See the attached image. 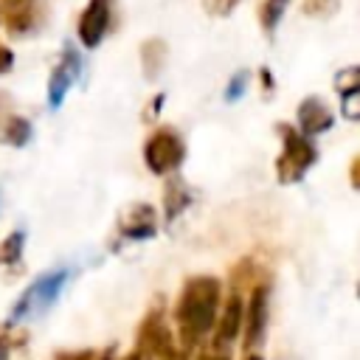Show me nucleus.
I'll return each mask as SVG.
<instances>
[{
  "label": "nucleus",
  "mask_w": 360,
  "mask_h": 360,
  "mask_svg": "<svg viewBox=\"0 0 360 360\" xmlns=\"http://www.w3.org/2000/svg\"><path fill=\"white\" fill-rule=\"evenodd\" d=\"M28 138H31V124L25 118H11L6 127V141L14 146H22Z\"/></svg>",
  "instance_id": "2eb2a0df"
},
{
  "label": "nucleus",
  "mask_w": 360,
  "mask_h": 360,
  "mask_svg": "<svg viewBox=\"0 0 360 360\" xmlns=\"http://www.w3.org/2000/svg\"><path fill=\"white\" fill-rule=\"evenodd\" d=\"M284 8H287V0H264L262 3V25H264V31H273L278 25Z\"/></svg>",
  "instance_id": "4468645a"
},
{
  "label": "nucleus",
  "mask_w": 360,
  "mask_h": 360,
  "mask_svg": "<svg viewBox=\"0 0 360 360\" xmlns=\"http://www.w3.org/2000/svg\"><path fill=\"white\" fill-rule=\"evenodd\" d=\"M110 28V0H90L79 20V39L87 48H96Z\"/></svg>",
  "instance_id": "6e6552de"
},
{
  "label": "nucleus",
  "mask_w": 360,
  "mask_h": 360,
  "mask_svg": "<svg viewBox=\"0 0 360 360\" xmlns=\"http://www.w3.org/2000/svg\"><path fill=\"white\" fill-rule=\"evenodd\" d=\"M186 205H188V191L180 183H169L166 186V219H174Z\"/></svg>",
  "instance_id": "f8f14e48"
},
{
  "label": "nucleus",
  "mask_w": 360,
  "mask_h": 360,
  "mask_svg": "<svg viewBox=\"0 0 360 360\" xmlns=\"http://www.w3.org/2000/svg\"><path fill=\"white\" fill-rule=\"evenodd\" d=\"M242 298L239 295H231L225 301V309H222V318H219V326H217V338H214V349H222L228 346L239 329H242Z\"/></svg>",
  "instance_id": "9d476101"
},
{
  "label": "nucleus",
  "mask_w": 360,
  "mask_h": 360,
  "mask_svg": "<svg viewBox=\"0 0 360 360\" xmlns=\"http://www.w3.org/2000/svg\"><path fill=\"white\" fill-rule=\"evenodd\" d=\"M242 326H245V349H253L264 338L267 326V290L256 287L242 307Z\"/></svg>",
  "instance_id": "423d86ee"
},
{
  "label": "nucleus",
  "mask_w": 360,
  "mask_h": 360,
  "mask_svg": "<svg viewBox=\"0 0 360 360\" xmlns=\"http://www.w3.org/2000/svg\"><path fill=\"white\" fill-rule=\"evenodd\" d=\"M217 304H219V281L214 276H197L188 278L180 301H177V329L186 346H194L217 318Z\"/></svg>",
  "instance_id": "f257e3e1"
},
{
  "label": "nucleus",
  "mask_w": 360,
  "mask_h": 360,
  "mask_svg": "<svg viewBox=\"0 0 360 360\" xmlns=\"http://www.w3.org/2000/svg\"><path fill=\"white\" fill-rule=\"evenodd\" d=\"M22 245H25V233H22V231L8 233V239L0 245V262H6V264H17V262L22 259Z\"/></svg>",
  "instance_id": "ddd939ff"
},
{
  "label": "nucleus",
  "mask_w": 360,
  "mask_h": 360,
  "mask_svg": "<svg viewBox=\"0 0 360 360\" xmlns=\"http://www.w3.org/2000/svg\"><path fill=\"white\" fill-rule=\"evenodd\" d=\"M11 68V51L0 48V70H8Z\"/></svg>",
  "instance_id": "6ab92c4d"
},
{
  "label": "nucleus",
  "mask_w": 360,
  "mask_h": 360,
  "mask_svg": "<svg viewBox=\"0 0 360 360\" xmlns=\"http://www.w3.org/2000/svg\"><path fill=\"white\" fill-rule=\"evenodd\" d=\"M0 360H8V346H6V340H0Z\"/></svg>",
  "instance_id": "aec40b11"
},
{
  "label": "nucleus",
  "mask_w": 360,
  "mask_h": 360,
  "mask_svg": "<svg viewBox=\"0 0 360 360\" xmlns=\"http://www.w3.org/2000/svg\"><path fill=\"white\" fill-rule=\"evenodd\" d=\"M143 158H146V166L155 172V174H166L172 169H177L186 158V149H183V141L172 132V129H158L149 141H146V149H143Z\"/></svg>",
  "instance_id": "20e7f679"
},
{
  "label": "nucleus",
  "mask_w": 360,
  "mask_h": 360,
  "mask_svg": "<svg viewBox=\"0 0 360 360\" xmlns=\"http://www.w3.org/2000/svg\"><path fill=\"white\" fill-rule=\"evenodd\" d=\"M332 121H335V115L329 112V107L321 98H307L298 107V124H301L304 135H321L332 127Z\"/></svg>",
  "instance_id": "1a4fd4ad"
},
{
  "label": "nucleus",
  "mask_w": 360,
  "mask_h": 360,
  "mask_svg": "<svg viewBox=\"0 0 360 360\" xmlns=\"http://www.w3.org/2000/svg\"><path fill=\"white\" fill-rule=\"evenodd\" d=\"M101 360H110V354H104V357H101Z\"/></svg>",
  "instance_id": "412c9836"
},
{
  "label": "nucleus",
  "mask_w": 360,
  "mask_h": 360,
  "mask_svg": "<svg viewBox=\"0 0 360 360\" xmlns=\"http://www.w3.org/2000/svg\"><path fill=\"white\" fill-rule=\"evenodd\" d=\"M248 360H259V357H248Z\"/></svg>",
  "instance_id": "4be33fe9"
},
{
  "label": "nucleus",
  "mask_w": 360,
  "mask_h": 360,
  "mask_svg": "<svg viewBox=\"0 0 360 360\" xmlns=\"http://www.w3.org/2000/svg\"><path fill=\"white\" fill-rule=\"evenodd\" d=\"M138 340H141V354H152L155 360H186V352L172 343V335L160 321V309L149 312Z\"/></svg>",
  "instance_id": "39448f33"
},
{
  "label": "nucleus",
  "mask_w": 360,
  "mask_h": 360,
  "mask_svg": "<svg viewBox=\"0 0 360 360\" xmlns=\"http://www.w3.org/2000/svg\"><path fill=\"white\" fill-rule=\"evenodd\" d=\"M245 87H248V70H239V73L231 79V84L225 87V98H228V101H236V98L245 93Z\"/></svg>",
  "instance_id": "dca6fc26"
},
{
  "label": "nucleus",
  "mask_w": 360,
  "mask_h": 360,
  "mask_svg": "<svg viewBox=\"0 0 360 360\" xmlns=\"http://www.w3.org/2000/svg\"><path fill=\"white\" fill-rule=\"evenodd\" d=\"M332 8H335V0H307L304 3L307 14H329Z\"/></svg>",
  "instance_id": "f3484780"
},
{
  "label": "nucleus",
  "mask_w": 360,
  "mask_h": 360,
  "mask_svg": "<svg viewBox=\"0 0 360 360\" xmlns=\"http://www.w3.org/2000/svg\"><path fill=\"white\" fill-rule=\"evenodd\" d=\"M155 233V208L152 205H135L121 219V236L127 239H149Z\"/></svg>",
  "instance_id": "9b49d317"
},
{
  "label": "nucleus",
  "mask_w": 360,
  "mask_h": 360,
  "mask_svg": "<svg viewBox=\"0 0 360 360\" xmlns=\"http://www.w3.org/2000/svg\"><path fill=\"white\" fill-rule=\"evenodd\" d=\"M281 138H284V149H281V158L276 160L278 180L281 183H298L315 160V146L307 141V135H301L290 127H281Z\"/></svg>",
  "instance_id": "7ed1b4c3"
},
{
  "label": "nucleus",
  "mask_w": 360,
  "mask_h": 360,
  "mask_svg": "<svg viewBox=\"0 0 360 360\" xmlns=\"http://www.w3.org/2000/svg\"><path fill=\"white\" fill-rule=\"evenodd\" d=\"M239 0H202V6L211 11V14H231V8L236 6Z\"/></svg>",
  "instance_id": "a211bd4d"
},
{
  "label": "nucleus",
  "mask_w": 360,
  "mask_h": 360,
  "mask_svg": "<svg viewBox=\"0 0 360 360\" xmlns=\"http://www.w3.org/2000/svg\"><path fill=\"white\" fill-rule=\"evenodd\" d=\"M79 70H82V59H79V53H76L73 48H68V51L62 53V62L53 68L51 82H48V101H51L53 110L62 104V98H65L68 90L73 87V82L79 79Z\"/></svg>",
  "instance_id": "0eeeda50"
},
{
  "label": "nucleus",
  "mask_w": 360,
  "mask_h": 360,
  "mask_svg": "<svg viewBox=\"0 0 360 360\" xmlns=\"http://www.w3.org/2000/svg\"><path fill=\"white\" fill-rule=\"evenodd\" d=\"M68 278H70V270H68V267H56V270L39 276V278L20 295V301H17L14 312H11V321L31 318V315L48 309V307L59 298V292H62V287L68 284Z\"/></svg>",
  "instance_id": "f03ea898"
}]
</instances>
